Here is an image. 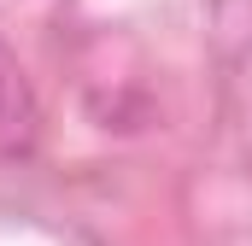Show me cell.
I'll return each mask as SVG.
<instances>
[{"label":"cell","instance_id":"6da1fadb","mask_svg":"<svg viewBox=\"0 0 252 246\" xmlns=\"http://www.w3.org/2000/svg\"><path fill=\"white\" fill-rule=\"evenodd\" d=\"M35 135H41L35 94H30L18 59L0 47V158H24V153H35Z\"/></svg>","mask_w":252,"mask_h":246}]
</instances>
